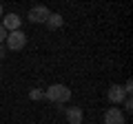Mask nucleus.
Here are the masks:
<instances>
[{
  "instance_id": "obj_5",
  "label": "nucleus",
  "mask_w": 133,
  "mask_h": 124,
  "mask_svg": "<svg viewBox=\"0 0 133 124\" xmlns=\"http://www.w3.org/2000/svg\"><path fill=\"white\" fill-rule=\"evenodd\" d=\"M104 124H124V113L118 109V106L109 109L104 113Z\"/></svg>"
},
{
  "instance_id": "obj_12",
  "label": "nucleus",
  "mask_w": 133,
  "mask_h": 124,
  "mask_svg": "<svg viewBox=\"0 0 133 124\" xmlns=\"http://www.w3.org/2000/svg\"><path fill=\"white\" fill-rule=\"evenodd\" d=\"M2 58H5V47L0 44V60H2Z\"/></svg>"
},
{
  "instance_id": "obj_2",
  "label": "nucleus",
  "mask_w": 133,
  "mask_h": 124,
  "mask_svg": "<svg viewBox=\"0 0 133 124\" xmlns=\"http://www.w3.org/2000/svg\"><path fill=\"white\" fill-rule=\"evenodd\" d=\"M5 42L11 51H20V49L27 47V36H24V31H11V33H7Z\"/></svg>"
},
{
  "instance_id": "obj_11",
  "label": "nucleus",
  "mask_w": 133,
  "mask_h": 124,
  "mask_svg": "<svg viewBox=\"0 0 133 124\" xmlns=\"http://www.w3.org/2000/svg\"><path fill=\"white\" fill-rule=\"evenodd\" d=\"M5 40H7V31H5V27L0 24V44L5 42Z\"/></svg>"
},
{
  "instance_id": "obj_4",
  "label": "nucleus",
  "mask_w": 133,
  "mask_h": 124,
  "mask_svg": "<svg viewBox=\"0 0 133 124\" xmlns=\"http://www.w3.org/2000/svg\"><path fill=\"white\" fill-rule=\"evenodd\" d=\"M20 24H22V18H20L18 13H9L2 18V27H5L7 33H11V31H20Z\"/></svg>"
},
{
  "instance_id": "obj_9",
  "label": "nucleus",
  "mask_w": 133,
  "mask_h": 124,
  "mask_svg": "<svg viewBox=\"0 0 133 124\" xmlns=\"http://www.w3.org/2000/svg\"><path fill=\"white\" fill-rule=\"evenodd\" d=\"M42 98H44V91H38V89L31 91V100H42Z\"/></svg>"
},
{
  "instance_id": "obj_7",
  "label": "nucleus",
  "mask_w": 133,
  "mask_h": 124,
  "mask_svg": "<svg viewBox=\"0 0 133 124\" xmlns=\"http://www.w3.org/2000/svg\"><path fill=\"white\" fill-rule=\"evenodd\" d=\"M66 122L69 124H82V109L80 106H69L66 109Z\"/></svg>"
},
{
  "instance_id": "obj_13",
  "label": "nucleus",
  "mask_w": 133,
  "mask_h": 124,
  "mask_svg": "<svg viewBox=\"0 0 133 124\" xmlns=\"http://www.w3.org/2000/svg\"><path fill=\"white\" fill-rule=\"evenodd\" d=\"M0 18H2V5H0Z\"/></svg>"
},
{
  "instance_id": "obj_3",
  "label": "nucleus",
  "mask_w": 133,
  "mask_h": 124,
  "mask_svg": "<svg viewBox=\"0 0 133 124\" xmlns=\"http://www.w3.org/2000/svg\"><path fill=\"white\" fill-rule=\"evenodd\" d=\"M49 13H51V11H49L47 7H42V5H38V7H31V9H29V20H31V22H36V24H40V22H47Z\"/></svg>"
},
{
  "instance_id": "obj_8",
  "label": "nucleus",
  "mask_w": 133,
  "mask_h": 124,
  "mask_svg": "<svg viewBox=\"0 0 133 124\" xmlns=\"http://www.w3.org/2000/svg\"><path fill=\"white\" fill-rule=\"evenodd\" d=\"M62 24H64V18H62L60 13H49V18H47V27L49 29H60Z\"/></svg>"
},
{
  "instance_id": "obj_14",
  "label": "nucleus",
  "mask_w": 133,
  "mask_h": 124,
  "mask_svg": "<svg viewBox=\"0 0 133 124\" xmlns=\"http://www.w3.org/2000/svg\"><path fill=\"white\" fill-rule=\"evenodd\" d=\"M0 78H2V71H0Z\"/></svg>"
},
{
  "instance_id": "obj_10",
  "label": "nucleus",
  "mask_w": 133,
  "mask_h": 124,
  "mask_svg": "<svg viewBox=\"0 0 133 124\" xmlns=\"http://www.w3.org/2000/svg\"><path fill=\"white\" fill-rule=\"evenodd\" d=\"M122 104H124V109H127L129 113H131V111H133V102H131V98H129V95H127V100H124Z\"/></svg>"
},
{
  "instance_id": "obj_6",
  "label": "nucleus",
  "mask_w": 133,
  "mask_h": 124,
  "mask_svg": "<svg viewBox=\"0 0 133 124\" xmlns=\"http://www.w3.org/2000/svg\"><path fill=\"white\" fill-rule=\"evenodd\" d=\"M127 100V93H124V89L120 84H113L109 89V102L111 104H122V102Z\"/></svg>"
},
{
  "instance_id": "obj_1",
  "label": "nucleus",
  "mask_w": 133,
  "mask_h": 124,
  "mask_svg": "<svg viewBox=\"0 0 133 124\" xmlns=\"http://www.w3.org/2000/svg\"><path fill=\"white\" fill-rule=\"evenodd\" d=\"M44 98L51 102H56V104H62V102H66L69 98H71V91L66 89L64 84H51L47 91H44Z\"/></svg>"
}]
</instances>
